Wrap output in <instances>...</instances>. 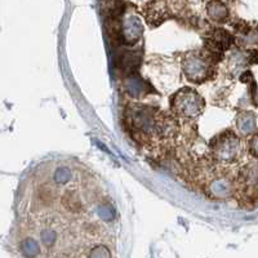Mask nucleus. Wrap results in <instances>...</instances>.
I'll return each instance as SVG.
<instances>
[{
	"mask_svg": "<svg viewBox=\"0 0 258 258\" xmlns=\"http://www.w3.org/2000/svg\"><path fill=\"white\" fill-rule=\"evenodd\" d=\"M128 120L136 135L146 138V141L169 140L176 135L177 121L167 112L151 106L135 105L128 109Z\"/></svg>",
	"mask_w": 258,
	"mask_h": 258,
	"instance_id": "nucleus-1",
	"label": "nucleus"
},
{
	"mask_svg": "<svg viewBox=\"0 0 258 258\" xmlns=\"http://www.w3.org/2000/svg\"><path fill=\"white\" fill-rule=\"evenodd\" d=\"M170 107L177 116L191 119L202 114L206 107V102L197 91L183 88L170 98Z\"/></svg>",
	"mask_w": 258,
	"mask_h": 258,
	"instance_id": "nucleus-2",
	"label": "nucleus"
},
{
	"mask_svg": "<svg viewBox=\"0 0 258 258\" xmlns=\"http://www.w3.org/2000/svg\"><path fill=\"white\" fill-rule=\"evenodd\" d=\"M182 68L190 82L202 84L213 74V61L207 53L188 52L182 61Z\"/></svg>",
	"mask_w": 258,
	"mask_h": 258,
	"instance_id": "nucleus-3",
	"label": "nucleus"
},
{
	"mask_svg": "<svg viewBox=\"0 0 258 258\" xmlns=\"http://www.w3.org/2000/svg\"><path fill=\"white\" fill-rule=\"evenodd\" d=\"M240 140L234 132L226 131L211 141V153L217 163L230 164L240 155Z\"/></svg>",
	"mask_w": 258,
	"mask_h": 258,
	"instance_id": "nucleus-4",
	"label": "nucleus"
},
{
	"mask_svg": "<svg viewBox=\"0 0 258 258\" xmlns=\"http://www.w3.org/2000/svg\"><path fill=\"white\" fill-rule=\"evenodd\" d=\"M204 187H206V194L209 195V198L217 200L229 199L235 190L234 181L230 178V176H227V173L213 174V177L209 178Z\"/></svg>",
	"mask_w": 258,
	"mask_h": 258,
	"instance_id": "nucleus-5",
	"label": "nucleus"
},
{
	"mask_svg": "<svg viewBox=\"0 0 258 258\" xmlns=\"http://www.w3.org/2000/svg\"><path fill=\"white\" fill-rule=\"evenodd\" d=\"M141 21L135 16H128L123 22V31H121V38L125 40L126 44H135L136 41L142 36Z\"/></svg>",
	"mask_w": 258,
	"mask_h": 258,
	"instance_id": "nucleus-6",
	"label": "nucleus"
},
{
	"mask_svg": "<svg viewBox=\"0 0 258 258\" xmlns=\"http://www.w3.org/2000/svg\"><path fill=\"white\" fill-rule=\"evenodd\" d=\"M208 43L213 52L222 53L223 50L230 48V45L232 43V36L226 30H213V32H212L208 38Z\"/></svg>",
	"mask_w": 258,
	"mask_h": 258,
	"instance_id": "nucleus-7",
	"label": "nucleus"
},
{
	"mask_svg": "<svg viewBox=\"0 0 258 258\" xmlns=\"http://www.w3.org/2000/svg\"><path fill=\"white\" fill-rule=\"evenodd\" d=\"M147 12V20L150 24L159 25L163 21L168 18V9L163 2H158V0H153L151 3L147 4L146 7Z\"/></svg>",
	"mask_w": 258,
	"mask_h": 258,
	"instance_id": "nucleus-8",
	"label": "nucleus"
},
{
	"mask_svg": "<svg viewBox=\"0 0 258 258\" xmlns=\"http://www.w3.org/2000/svg\"><path fill=\"white\" fill-rule=\"evenodd\" d=\"M207 13H208L209 18L213 20L214 22H226L227 17H229V11L226 8V6L221 2H211L207 6Z\"/></svg>",
	"mask_w": 258,
	"mask_h": 258,
	"instance_id": "nucleus-9",
	"label": "nucleus"
},
{
	"mask_svg": "<svg viewBox=\"0 0 258 258\" xmlns=\"http://www.w3.org/2000/svg\"><path fill=\"white\" fill-rule=\"evenodd\" d=\"M236 126L243 136L250 135L255 128V116L253 112H241L236 119Z\"/></svg>",
	"mask_w": 258,
	"mask_h": 258,
	"instance_id": "nucleus-10",
	"label": "nucleus"
},
{
	"mask_svg": "<svg viewBox=\"0 0 258 258\" xmlns=\"http://www.w3.org/2000/svg\"><path fill=\"white\" fill-rule=\"evenodd\" d=\"M250 153L255 158H258V133L253 136V138L250 140Z\"/></svg>",
	"mask_w": 258,
	"mask_h": 258,
	"instance_id": "nucleus-11",
	"label": "nucleus"
}]
</instances>
